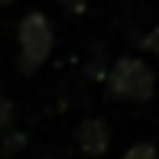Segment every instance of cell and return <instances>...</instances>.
<instances>
[{
	"instance_id": "6da1fadb",
	"label": "cell",
	"mask_w": 159,
	"mask_h": 159,
	"mask_svg": "<svg viewBox=\"0 0 159 159\" xmlns=\"http://www.w3.org/2000/svg\"><path fill=\"white\" fill-rule=\"evenodd\" d=\"M107 88H111V94L117 101H136V104H143L156 91V75L143 59L124 55V59H117V65L107 75Z\"/></svg>"
},
{
	"instance_id": "ba28073f",
	"label": "cell",
	"mask_w": 159,
	"mask_h": 159,
	"mask_svg": "<svg viewBox=\"0 0 159 159\" xmlns=\"http://www.w3.org/2000/svg\"><path fill=\"white\" fill-rule=\"evenodd\" d=\"M62 7H65V10H71V13H81V10H84V0H62Z\"/></svg>"
},
{
	"instance_id": "8992f818",
	"label": "cell",
	"mask_w": 159,
	"mask_h": 159,
	"mask_svg": "<svg viewBox=\"0 0 159 159\" xmlns=\"http://www.w3.org/2000/svg\"><path fill=\"white\" fill-rule=\"evenodd\" d=\"M23 140H26L23 133H13L10 140L3 143V156H10V153H16V149H23Z\"/></svg>"
},
{
	"instance_id": "5b68a950",
	"label": "cell",
	"mask_w": 159,
	"mask_h": 159,
	"mask_svg": "<svg viewBox=\"0 0 159 159\" xmlns=\"http://www.w3.org/2000/svg\"><path fill=\"white\" fill-rule=\"evenodd\" d=\"M143 49H146V52H153L156 59H159V26H153V30L146 33V39H143Z\"/></svg>"
},
{
	"instance_id": "52a82bcc",
	"label": "cell",
	"mask_w": 159,
	"mask_h": 159,
	"mask_svg": "<svg viewBox=\"0 0 159 159\" xmlns=\"http://www.w3.org/2000/svg\"><path fill=\"white\" fill-rule=\"evenodd\" d=\"M10 117H13V104H10L7 98H0V130L10 124Z\"/></svg>"
},
{
	"instance_id": "9c48e42d",
	"label": "cell",
	"mask_w": 159,
	"mask_h": 159,
	"mask_svg": "<svg viewBox=\"0 0 159 159\" xmlns=\"http://www.w3.org/2000/svg\"><path fill=\"white\" fill-rule=\"evenodd\" d=\"M10 3H13V0H0V7H10Z\"/></svg>"
},
{
	"instance_id": "3957f363",
	"label": "cell",
	"mask_w": 159,
	"mask_h": 159,
	"mask_svg": "<svg viewBox=\"0 0 159 159\" xmlns=\"http://www.w3.org/2000/svg\"><path fill=\"white\" fill-rule=\"evenodd\" d=\"M75 143H78V149H81L84 156H101V153H107V146H111V127H107L101 117H88V120L78 124Z\"/></svg>"
},
{
	"instance_id": "277c9868",
	"label": "cell",
	"mask_w": 159,
	"mask_h": 159,
	"mask_svg": "<svg viewBox=\"0 0 159 159\" xmlns=\"http://www.w3.org/2000/svg\"><path fill=\"white\" fill-rule=\"evenodd\" d=\"M124 159H159V153L153 143H136V146H130L124 153Z\"/></svg>"
},
{
	"instance_id": "7a4b0ae2",
	"label": "cell",
	"mask_w": 159,
	"mask_h": 159,
	"mask_svg": "<svg viewBox=\"0 0 159 159\" xmlns=\"http://www.w3.org/2000/svg\"><path fill=\"white\" fill-rule=\"evenodd\" d=\"M20 71L23 75H33V71H39L42 65H46L49 52H52V23L46 20V13H26L23 23H20Z\"/></svg>"
}]
</instances>
